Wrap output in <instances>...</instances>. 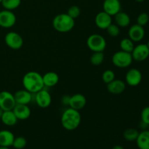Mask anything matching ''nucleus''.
Returning <instances> with one entry per match:
<instances>
[{"label": "nucleus", "instance_id": "nucleus-1", "mask_svg": "<svg viewBox=\"0 0 149 149\" xmlns=\"http://www.w3.org/2000/svg\"><path fill=\"white\" fill-rule=\"evenodd\" d=\"M22 84L25 90L35 94L45 87L42 75L36 71H29L23 77Z\"/></svg>", "mask_w": 149, "mask_h": 149}, {"label": "nucleus", "instance_id": "nucleus-2", "mask_svg": "<svg viewBox=\"0 0 149 149\" xmlns=\"http://www.w3.org/2000/svg\"><path fill=\"white\" fill-rule=\"evenodd\" d=\"M61 122L62 127L66 130L73 131L77 129L81 122V116L79 111L70 107L65 109L62 113Z\"/></svg>", "mask_w": 149, "mask_h": 149}, {"label": "nucleus", "instance_id": "nucleus-3", "mask_svg": "<svg viewBox=\"0 0 149 149\" xmlns=\"http://www.w3.org/2000/svg\"><path fill=\"white\" fill-rule=\"evenodd\" d=\"M75 26V20L67 13H61L55 16L52 20V26L60 33H67L72 30Z\"/></svg>", "mask_w": 149, "mask_h": 149}, {"label": "nucleus", "instance_id": "nucleus-4", "mask_svg": "<svg viewBox=\"0 0 149 149\" xmlns=\"http://www.w3.org/2000/svg\"><path fill=\"white\" fill-rule=\"evenodd\" d=\"M132 54L125 51H118L115 52L111 58L112 63L117 68H125L129 67L132 64Z\"/></svg>", "mask_w": 149, "mask_h": 149}, {"label": "nucleus", "instance_id": "nucleus-5", "mask_svg": "<svg viewBox=\"0 0 149 149\" xmlns=\"http://www.w3.org/2000/svg\"><path fill=\"white\" fill-rule=\"evenodd\" d=\"M87 45L89 49L94 52H103L106 48V40L102 35L93 33L87 39Z\"/></svg>", "mask_w": 149, "mask_h": 149}, {"label": "nucleus", "instance_id": "nucleus-6", "mask_svg": "<svg viewBox=\"0 0 149 149\" xmlns=\"http://www.w3.org/2000/svg\"><path fill=\"white\" fill-rule=\"evenodd\" d=\"M4 42L10 49H19L23 47V37L18 33L15 31L8 32L4 36Z\"/></svg>", "mask_w": 149, "mask_h": 149}, {"label": "nucleus", "instance_id": "nucleus-7", "mask_svg": "<svg viewBox=\"0 0 149 149\" xmlns=\"http://www.w3.org/2000/svg\"><path fill=\"white\" fill-rule=\"evenodd\" d=\"M15 105L14 95L8 91L0 92V108L4 111L13 110Z\"/></svg>", "mask_w": 149, "mask_h": 149}, {"label": "nucleus", "instance_id": "nucleus-8", "mask_svg": "<svg viewBox=\"0 0 149 149\" xmlns=\"http://www.w3.org/2000/svg\"><path fill=\"white\" fill-rule=\"evenodd\" d=\"M16 23V16L11 10L0 11V26L4 29H10Z\"/></svg>", "mask_w": 149, "mask_h": 149}, {"label": "nucleus", "instance_id": "nucleus-9", "mask_svg": "<svg viewBox=\"0 0 149 149\" xmlns=\"http://www.w3.org/2000/svg\"><path fill=\"white\" fill-rule=\"evenodd\" d=\"M35 101L36 105L42 109H46L51 105L52 103V97L50 93L45 89L39 90L35 93Z\"/></svg>", "mask_w": 149, "mask_h": 149}, {"label": "nucleus", "instance_id": "nucleus-10", "mask_svg": "<svg viewBox=\"0 0 149 149\" xmlns=\"http://www.w3.org/2000/svg\"><path fill=\"white\" fill-rule=\"evenodd\" d=\"M131 54L134 61L141 62L146 61L149 57V49L146 44H140L135 46Z\"/></svg>", "mask_w": 149, "mask_h": 149}, {"label": "nucleus", "instance_id": "nucleus-11", "mask_svg": "<svg viewBox=\"0 0 149 149\" xmlns=\"http://www.w3.org/2000/svg\"><path fill=\"white\" fill-rule=\"evenodd\" d=\"M142 78L141 71L135 68L130 69L125 75L126 83L131 87H136L139 85L142 81Z\"/></svg>", "mask_w": 149, "mask_h": 149}, {"label": "nucleus", "instance_id": "nucleus-12", "mask_svg": "<svg viewBox=\"0 0 149 149\" xmlns=\"http://www.w3.org/2000/svg\"><path fill=\"white\" fill-rule=\"evenodd\" d=\"M96 26L101 30H106L112 23V17L106 12L102 11L97 13L95 17Z\"/></svg>", "mask_w": 149, "mask_h": 149}, {"label": "nucleus", "instance_id": "nucleus-13", "mask_svg": "<svg viewBox=\"0 0 149 149\" xmlns=\"http://www.w3.org/2000/svg\"><path fill=\"white\" fill-rule=\"evenodd\" d=\"M103 11L111 16H114L121 11V2L119 0H104L103 4Z\"/></svg>", "mask_w": 149, "mask_h": 149}, {"label": "nucleus", "instance_id": "nucleus-14", "mask_svg": "<svg viewBox=\"0 0 149 149\" xmlns=\"http://www.w3.org/2000/svg\"><path fill=\"white\" fill-rule=\"evenodd\" d=\"M129 38L134 42H139L145 36V30L143 26L138 24L132 25L128 31Z\"/></svg>", "mask_w": 149, "mask_h": 149}, {"label": "nucleus", "instance_id": "nucleus-15", "mask_svg": "<svg viewBox=\"0 0 149 149\" xmlns=\"http://www.w3.org/2000/svg\"><path fill=\"white\" fill-rule=\"evenodd\" d=\"M87 104V99L85 96L80 93L73 95L70 97L69 100V107L74 109L75 110L80 111L84 108Z\"/></svg>", "mask_w": 149, "mask_h": 149}, {"label": "nucleus", "instance_id": "nucleus-16", "mask_svg": "<svg viewBox=\"0 0 149 149\" xmlns=\"http://www.w3.org/2000/svg\"><path fill=\"white\" fill-rule=\"evenodd\" d=\"M126 89V83L121 79H113L107 84V90L109 93L113 95L122 94Z\"/></svg>", "mask_w": 149, "mask_h": 149}, {"label": "nucleus", "instance_id": "nucleus-17", "mask_svg": "<svg viewBox=\"0 0 149 149\" xmlns=\"http://www.w3.org/2000/svg\"><path fill=\"white\" fill-rule=\"evenodd\" d=\"M13 111L18 120H26L29 119L31 113L30 108L28 105L23 104H16L13 108Z\"/></svg>", "mask_w": 149, "mask_h": 149}, {"label": "nucleus", "instance_id": "nucleus-18", "mask_svg": "<svg viewBox=\"0 0 149 149\" xmlns=\"http://www.w3.org/2000/svg\"><path fill=\"white\" fill-rule=\"evenodd\" d=\"M14 95L16 104L28 105L32 100V93L26 90H17Z\"/></svg>", "mask_w": 149, "mask_h": 149}, {"label": "nucleus", "instance_id": "nucleus-19", "mask_svg": "<svg viewBox=\"0 0 149 149\" xmlns=\"http://www.w3.org/2000/svg\"><path fill=\"white\" fill-rule=\"evenodd\" d=\"M15 135L11 131L7 130H0V146L10 147L13 146Z\"/></svg>", "mask_w": 149, "mask_h": 149}, {"label": "nucleus", "instance_id": "nucleus-20", "mask_svg": "<svg viewBox=\"0 0 149 149\" xmlns=\"http://www.w3.org/2000/svg\"><path fill=\"white\" fill-rule=\"evenodd\" d=\"M45 87H52L56 85L59 81V76L54 71H49L42 76Z\"/></svg>", "mask_w": 149, "mask_h": 149}, {"label": "nucleus", "instance_id": "nucleus-21", "mask_svg": "<svg viewBox=\"0 0 149 149\" xmlns=\"http://www.w3.org/2000/svg\"><path fill=\"white\" fill-rule=\"evenodd\" d=\"M1 121L4 125L9 127L15 126L17 123V118L15 115L13 110L10 111H4L3 112V114L1 116Z\"/></svg>", "mask_w": 149, "mask_h": 149}, {"label": "nucleus", "instance_id": "nucleus-22", "mask_svg": "<svg viewBox=\"0 0 149 149\" xmlns=\"http://www.w3.org/2000/svg\"><path fill=\"white\" fill-rule=\"evenodd\" d=\"M114 18L116 24L119 28H126L130 24V17L127 13L125 12H119L114 15Z\"/></svg>", "mask_w": 149, "mask_h": 149}, {"label": "nucleus", "instance_id": "nucleus-23", "mask_svg": "<svg viewBox=\"0 0 149 149\" xmlns=\"http://www.w3.org/2000/svg\"><path fill=\"white\" fill-rule=\"evenodd\" d=\"M135 141L139 149H149V130H146L139 132Z\"/></svg>", "mask_w": 149, "mask_h": 149}, {"label": "nucleus", "instance_id": "nucleus-24", "mask_svg": "<svg viewBox=\"0 0 149 149\" xmlns=\"http://www.w3.org/2000/svg\"><path fill=\"white\" fill-rule=\"evenodd\" d=\"M119 47L121 50L131 53L135 47V45H134V42H132L130 38H124L121 40Z\"/></svg>", "mask_w": 149, "mask_h": 149}, {"label": "nucleus", "instance_id": "nucleus-25", "mask_svg": "<svg viewBox=\"0 0 149 149\" xmlns=\"http://www.w3.org/2000/svg\"><path fill=\"white\" fill-rule=\"evenodd\" d=\"M138 135H139V132L138 130L135 129V128H128L125 130L123 136L126 141H129V142H133V141H136Z\"/></svg>", "mask_w": 149, "mask_h": 149}, {"label": "nucleus", "instance_id": "nucleus-26", "mask_svg": "<svg viewBox=\"0 0 149 149\" xmlns=\"http://www.w3.org/2000/svg\"><path fill=\"white\" fill-rule=\"evenodd\" d=\"M105 59V55L103 52H94L90 56V61L92 65H100L103 63Z\"/></svg>", "mask_w": 149, "mask_h": 149}, {"label": "nucleus", "instance_id": "nucleus-27", "mask_svg": "<svg viewBox=\"0 0 149 149\" xmlns=\"http://www.w3.org/2000/svg\"><path fill=\"white\" fill-rule=\"evenodd\" d=\"M1 4L4 10L13 11L20 5L21 0H2Z\"/></svg>", "mask_w": 149, "mask_h": 149}, {"label": "nucleus", "instance_id": "nucleus-28", "mask_svg": "<svg viewBox=\"0 0 149 149\" xmlns=\"http://www.w3.org/2000/svg\"><path fill=\"white\" fill-rule=\"evenodd\" d=\"M27 145V140L24 137L19 136L15 138L12 146L15 149H23Z\"/></svg>", "mask_w": 149, "mask_h": 149}, {"label": "nucleus", "instance_id": "nucleus-29", "mask_svg": "<svg viewBox=\"0 0 149 149\" xmlns=\"http://www.w3.org/2000/svg\"><path fill=\"white\" fill-rule=\"evenodd\" d=\"M115 79V73L112 70H106L102 74V80L106 84Z\"/></svg>", "mask_w": 149, "mask_h": 149}, {"label": "nucleus", "instance_id": "nucleus-30", "mask_svg": "<svg viewBox=\"0 0 149 149\" xmlns=\"http://www.w3.org/2000/svg\"><path fill=\"white\" fill-rule=\"evenodd\" d=\"M106 30L108 34L112 37H116L120 33V28L116 24H113V23H111Z\"/></svg>", "mask_w": 149, "mask_h": 149}, {"label": "nucleus", "instance_id": "nucleus-31", "mask_svg": "<svg viewBox=\"0 0 149 149\" xmlns=\"http://www.w3.org/2000/svg\"><path fill=\"white\" fill-rule=\"evenodd\" d=\"M67 14L70 16L71 17H72L73 19L75 20L76 18L79 17L81 14V10H80L79 7L77 5H73L68 8V11H67Z\"/></svg>", "mask_w": 149, "mask_h": 149}, {"label": "nucleus", "instance_id": "nucleus-32", "mask_svg": "<svg viewBox=\"0 0 149 149\" xmlns=\"http://www.w3.org/2000/svg\"><path fill=\"white\" fill-rule=\"evenodd\" d=\"M149 16L146 13H142L137 17V24L141 26H144L148 23Z\"/></svg>", "mask_w": 149, "mask_h": 149}, {"label": "nucleus", "instance_id": "nucleus-33", "mask_svg": "<svg viewBox=\"0 0 149 149\" xmlns=\"http://www.w3.org/2000/svg\"><path fill=\"white\" fill-rule=\"evenodd\" d=\"M141 121L149 125V106L143 108L141 113Z\"/></svg>", "mask_w": 149, "mask_h": 149}, {"label": "nucleus", "instance_id": "nucleus-34", "mask_svg": "<svg viewBox=\"0 0 149 149\" xmlns=\"http://www.w3.org/2000/svg\"><path fill=\"white\" fill-rule=\"evenodd\" d=\"M70 97H71V96L68 95L63 96L62 99H61V102H62L63 104L65 105V106H68V105H69Z\"/></svg>", "mask_w": 149, "mask_h": 149}, {"label": "nucleus", "instance_id": "nucleus-35", "mask_svg": "<svg viewBox=\"0 0 149 149\" xmlns=\"http://www.w3.org/2000/svg\"><path fill=\"white\" fill-rule=\"evenodd\" d=\"M149 125H147V124L144 123L143 122L141 121V123H140V127L141 129H142V130H146L148 129Z\"/></svg>", "mask_w": 149, "mask_h": 149}, {"label": "nucleus", "instance_id": "nucleus-36", "mask_svg": "<svg viewBox=\"0 0 149 149\" xmlns=\"http://www.w3.org/2000/svg\"><path fill=\"white\" fill-rule=\"evenodd\" d=\"M111 149H125V148H124V147L122 146L116 145V146H113Z\"/></svg>", "mask_w": 149, "mask_h": 149}, {"label": "nucleus", "instance_id": "nucleus-37", "mask_svg": "<svg viewBox=\"0 0 149 149\" xmlns=\"http://www.w3.org/2000/svg\"><path fill=\"white\" fill-rule=\"evenodd\" d=\"M3 112H4V111H3L2 109H1V108H0V119H1V116H2V114H3Z\"/></svg>", "mask_w": 149, "mask_h": 149}, {"label": "nucleus", "instance_id": "nucleus-38", "mask_svg": "<svg viewBox=\"0 0 149 149\" xmlns=\"http://www.w3.org/2000/svg\"><path fill=\"white\" fill-rule=\"evenodd\" d=\"M0 149H10L9 147H1L0 146Z\"/></svg>", "mask_w": 149, "mask_h": 149}, {"label": "nucleus", "instance_id": "nucleus-39", "mask_svg": "<svg viewBox=\"0 0 149 149\" xmlns=\"http://www.w3.org/2000/svg\"><path fill=\"white\" fill-rule=\"evenodd\" d=\"M136 1H138V2H143V1H144L145 0H135Z\"/></svg>", "mask_w": 149, "mask_h": 149}, {"label": "nucleus", "instance_id": "nucleus-40", "mask_svg": "<svg viewBox=\"0 0 149 149\" xmlns=\"http://www.w3.org/2000/svg\"><path fill=\"white\" fill-rule=\"evenodd\" d=\"M146 45H147V46H148V49H149V41H148V42H147Z\"/></svg>", "mask_w": 149, "mask_h": 149}, {"label": "nucleus", "instance_id": "nucleus-41", "mask_svg": "<svg viewBox=\"0 0 149 149\" xmlns=\"http://www.w3.org/2000/svg\"><path fill=\"white\" fill-rule=\"evenodd\" d=\"M1 1H2V0H0V4H1Z\"/></svg>", "mask_w": 149, "mask_h": 149}]
</instances>
